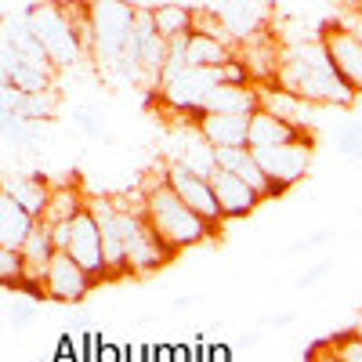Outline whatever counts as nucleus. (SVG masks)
I'll use <instances>...</instances> for the list:
<instances>
[{"mask_svg":"<svg viewBox=\"0 0 362 362\" xmlns=\"http://www.w3.org/2000/svg\"><path fill=\"white\" fill-rule=\"evenodd\" d=\"M276 87L290 90V95H297L300 102H308L315 109H322V105L351 109L358 102L348 90V83L337 76V69L329 62V54H326L319 37L283 47V66H279Z\"/></svg>","mask_w":362,"mask_h":362,"instance_id":"nucleus-1","label":"nucleus"},{"mask_svg":"<svg viewBox=\"0 0 362 362\" xmlns=\"http://www.w3.org/2000/svg\"><path fill=\"white\" fill-rule=\"evenodd\" d=\"M138 210H141V218L148 221V228L160 235V243H163L170 254L192 250V247L206 243V239L218 232L214 225H206L192 206L181 203V196L163 181V174H160V181L145 185Z\"/></svg>","mask_w":362,"mask_h":362,"instance_id":"nucleus-2","label":"nucleus"},{"mask_svg":"<svg viewBox=\"0 0 362 362\" xmlns=\"http://www.w3.org/2000/svg\"><path fill=\"white\" fill-rule=\"evenodd\" d=\"M22 15H25L29 29H33V37L40 40V47L47 51V58H51L54 69H66V66L80 62L83 44H80V37H76V25H73L66 4L40 0V4H29Z\"/></svg>","mask_w":362,"mask_h":362,"instance_id":"nucleus-3","label":"nucleus"},{"mask_svg":"<svg viewBox=\"0 0 362 362\" xmlns=\"http://www.w3.org/2000/svg\"><path fill=\"white\" fill-rule=\"evenodd\" d=\"M90 22H95V54L109 73H124V54L134 37V4H116L102 0L90 4Z\"/></svg>","mask_w":362,"mask_h":362,"instance_id":"nucleus-4","label":"nucleus"},{"mask_svg":"<svg viewBox=\"0 0 362 362\" xmlns=\"http://www.w3.org/2000/svg\"><path fill=\"white\" fill-rule=\"evenodd\" d=\"M315 37L322 40L329 62H334L337 76L348 83V90L355 98H362V40L348 29V22L341 15H329L319 22Z\"/></svg>","mask_w":362,"mask_h":362,"instance_id":"nucleus-5","label":"nucleus"},{"mask_svg":"<svg viewBox=\"0 0 362 362\" xmlns=\"http://www.w3.org/2000/svg\"><path fill=\"white\" fill-rule=\"evenodd\" d=\"M268 185H272V199L283 196L286 189H293L300 177L308 174L312 167V156H315V138H305V141H293V145H279V148H261L254 153Z\"/></svg>","mask_w":362,"mask_h":362,"instance_id":"nucleus-6","label":"nucleus"},{"mask_svg":"<svg viewBox=\"0 0 362 362\" xmlns=\"http://www.w3.org/2000/svg\"><path fill=\"white\" fill-rule=\"evenodd\" d=\"M124 232H127V268H131V276H148V272H156V268L174 261V254L160 243V235L141 218V210L131 206V203H124Z\"/></svg>","mask_w":362,"mask_h":362,"instance_id":"nucleus-7","label":"nucleus"},{"mask_svg":"<svg viewBox=\"0 0 362 362\" xmlns=\"http://www.w3.org/2000/svg\"><path fill=\"white\" fill-rule=\"evenodd\" d=\"M66 254L87 272L95 283H109V268H105V243H102V228L95 210H80V214L69 221V243Z\"/></svg>","mask_w":362,"mask_h":362,"instance_id":"nucleus-8","label":"nucleus"},{"mask_svg":"<svg viewBox=\"0 0 362 362\" xmlns=\"http://www.w3.org/2000/svg\"><path fill=\"white\" fill-rule=\"evenodd\" d=\"M163 181L181 196V203L196 210V214H199L206 225H214V228H218V225L225 221L221 206H218V196H214V189H210V181L199 177V174H192L185 163L170 160V163L163 167Z\"/></svg>","mask_w":362,"mask_h":362,"instance_id":"nucleus-9","label":"nucleus"},{"mask_svg":"<svg viewBox=\"0 0 362 362\" xmlns=\"http://www.w3.org/2000/svg\"><path fill=\"white\" fill-rule=\"evenodd\" d=\"M210 8H214V15L221 18L235 51L243 44H250V40H257V37H264V33H272L268 29L272 8L268 4H257V0H232V4H210Z\"/></svg>","mask_w":362,"mask_h":362,"instance_id":"nucleus-10","label":"nucleus"},{"mask_svg":"<svg viewBox=\"0 0 362 362\" xmlns=\"http://www.w3.org/2000/svg\"><path fill=\"white\" fill-rule=\"evenodd\" d=\"M90 290H95V279H90L66 250H58L51 268H47V276H44V297L58 300V305H80Z\"/></svg>","mask_w":362,"mask_h":362,"instance_id":"nucleus-11","label":"nucleus"},{"mask_svg":"<svg viewBox=\"0 0 362 362\" xmlns=\"http://www.w3.org/2000/svg\"><path fill=\"white\" fill-rule=\"evenodd\" d=\"M257 109L315 138V124H319L315 112H319V109L308 105V102H300L297 95H290V90H283V87H276V83H272V87H257Z\"/></svg>","mask_w":362,"mask_h":362,"instance_id":"nucleus-12","label":"nucleus"},{"mask_svg":"<svg viewBox=\"0 0 362 362\" xmlns=\"http://www.w3.org/2000/svg\"><path fill=\"white\" fill-rule=\"evenodd\" d=\"M196 134L214 148H250V116L235 112H203L192 119Z\"/></svg>","mask_w":362,"mask_h":362,"instance_id":"nucleus-13","label":"nucleus"},{"mask_svg":"<svg viewBox=\"0 0 362 362\" xmlns=\"http://www.w3.org/2000/svg\"><path fill=\"white\" fill-rule=\"evenodd\" d=\"M210 189H214V196H218V206H221V214H225V221L228 218H250L254 210L264 203L247 181H239L235 174H228V170H218L214 177H210Z\"/></svg>","mask_w":362,"mask_h":362,"instance_id":"nucleus-14","label":"nucleus"},{"mask_svg":"<svg viewBox=\"0 0 362 362\" xmlns=\"http://www.w3.org/2000/svg\"><path fill=\"white\" fill-rule=\"evenodd\" d=\"M218 170H228L235 174L239 181H247V185L261 196V199H272V185H268V177L254 156V148H218Z\"/></svg>","mask_w":362,"mask_h":362,"instance_id":"nucleus-15","label":"nucleus"},{"mask_svg":"<svg viewBox=\"0 0 362 362\" xmlns=\"http://www.w3.org/2000/svg\"><path fill=\"white\" fill-rule=\"evenodd\" d=\"M37 228V218L25 206H18L11 196L0 192V250H22Z\"/></svg>","mask_w":362,"mask_h":362,"instance_id":"nucleus-16","label":"nucleus"},{"mask_svg":"<svg viewBox=\"0 0 362 362\" xmlns=\"http://www.w3.org/2000/svg\"><path fill=\"white\" fill-rule=\"evenodd\" d=\"M51 189H54V185H47L40 174H8V177H4V189H0V192L11 196L18 206H25L29 214L40 221L44 210H47V199H51Z\"/></svg>","mask_w":362,"mask_h":362,"instance_id":"nucleus-17","label":"nucleus"},{"mask_svg":"<svg viewBox=\"0 0 362 362\" xmlns=\"http://www.w3.org/2000/svg\"><path fill=\"white\" fill-rule=\"evenodd\" d=\"M305 138H312V134L297 131V127L283 124V119L268 116V112H261V109H257V112L250 116V148H254V153H261V148H279V145H293V141H305Z\"/></svg>","mask_w":362,"mask_h":362,"instance_id":"nucleus-18","label":"nucleus"},{"mask_svg":"<svg viewBox=\"0 0 362 362\" xmlns=\"http://www.w3.org/2000/svg\"><path fill=\"white\" fill-rule=\"evenodd\" d=\"M203 112H235V116H254V112H257V87H254V83H247V87L218 83V87L203 98L199 116H203Z\"/></svg>","mask_w":362,"mask_h":362,"instance_id":"nucleus-19","label":"nucleus"},{"mask_svg":"<svg viewBox=\"0 0 362 362\" xmlns=\"http://www.w3.org/2000/svg\"><path fill=\"white\" fill-rule=\"evenodd\" d=\"M185 62H189V69H221V66L235 62V51L214 37L192 33L185 40Z\"/></svg>","mask_w":362,"mask_h":362,"instance_id":"nucleus-20","label":"nucleus"},{"mask_svg":"<svg viewBox=\"0 0 362 362\" xmlns=\"http://www.w3.org/2000/svg\"><path fill=\"white\" fill-rule=\"evenodd\" d=\"M153 22L160 29V37L167 44L192 37V22H196V8L185 4H153Z\"/></svg>","mask_w":362,"mask_h":362,"instance_id":"nucleus-21","label":"nucleus"},{"mask_svg":"<svg viewBox=\"0 0 362 362\" xmlns=\"http://www.w3.org/2000/svg\"><path fill=\"white\" fill-rule=\"evenodd\" d=\"M80 210H87V199L80 196L76 185H54L51 189V199H47V210H44V225L47 228H58V225H69Z\"/></svg>","mask_w":362,"mask_h":362,"instance_id":"nucleus-22","label":"nucleus"},{"mask_svg":"<svg viewBox=\"0 0 362 362\" xmlns=\"http://www.w3.org/2000/svg\"><path fill=\"white\" fill-rule=\"evenodd\" d=\"M337 153L344 160L362 163V119H341L337 124Z\"/></svg>","mask_w":362,"mask_h":362,"instance_id":"nucleus-23","label":"nucleus"},{"mask_svg":"<svg viewBox=\"0 0 362 362\" xmlns=\"http://www.w3.org/2000/svg\"><path fill=\"white\" fill-rule=\"evenodd\" d=\"M0 283L4 290H18L25 286V257L22 250H0Z\"/></svg>","mask_w":362,"mask_h":362,"instance_id":"nucleus-24","label":"nucleus"},{"mask_svg":"<svg viewBox=\"0 0 362 362\" xmlns=\"http://www.w3.org/2000/svg\"><path fill=\"white\" fill-rule=\"evenodd\" d=\"M73 124L83 131V138H90V141H105L109 138V131H105V116H102V109H95V105H76L73 109Z\"/></svg>","mask_w":362,"mask_h":362,"instance_id":"nucleus-25","label":"nucleus"},{"mask_svg":"<svg viewBox=\"0 0 362 362\" xmlns=\"http://www.w3.org/2000/svg\"><path fill=\"white\" fill-rule=\"evenodd\" d=\"M37 305H40V300H33V297H15L11 305H8V326L15 329V334H22V329L33 326Z\"/></svg>","mask_w":362,"mask_h":362,"instance_id":"nucleus-26","label":"nucleus"},{"mask_svg":"<svg viewBox=\"0 0 362 362\" xmlns=\"http://www.w3.org/2000/svg\"><path fill=\"white\" fill-rule=\"evenodd\" d=\"M54 105H58V95H54V90H47V95H25L22 119H29V124H40V119H51V116H54Z\"/></svg>","mask_w":362,"mask_h":362,"instance_id":"nucleus-27","label":"nucleus"},{"mask_svg":"<svg viewBox=\"0 0 362 362\" xmlns=\"http://www.w3.org/2000/svg\"><path fill=\"white\" fill-rule=\"evenodd\" d=\"M33 134H37V127L29 124V119H22V116H4V145L22 148V145L33 141Z\"/></svg>","mask_w":362,"mask_h":362,"instance_id":"nucleus-28","label":"nucleus"},{"mask_svg":"<svg viewBox=\"0 0 362 362\" xmlns=\"http://www.w3.org/2000/svg\"><path fill=\"white\" fill-rule=\"evenodd\" d=\"M334 235H337V228H334V225H329V228H319V232H312V235H305V239H297V243L283 247V254H308V250H315V247L329 243Z\"/></svg>","mask_w":362,"mask_h":362,"instance_id":"nucleus-29","label":"nucleus"},{"mask_svg":"<svg viewBox=\"0 0 362 362\" xmlns=\"http://www.w3.org/2000/svg\"><path fill=\"white\" fill-rule=\"evenodd\" d=\"M329 341H334V348L341 351V358H344V362H362V341L351 334V329H344V334L329 337Z\"/></svg>","mask_w":362,"mask_h":362,"instance_id":"nucleus-30","label":"nucleus"},{"mask_svg":"<svg viewBox=\"0 0 362 362\" xmlns=\"http://www.w3.org/2000/svg\"><path fill=\"white\" fill-rule=\"evenodd\" d=\"M329 272H334V261H315L312 268H305V272H300V276H297V286L300 290H308V286H315V283H322L326 276H329Z\"/></svg>","mask_w":362,"mask_h":362,"instance_id":"nucleus-31","label":"nucleus"},{"mask_svg":"<svg viewBox=\"0 0 362 362\" xmlns=\"http://www.w3.org/2000/svg\"><path fill=\"white\" fill-rule=\"evenodd\" d=\"M305 362H344L341 358V351L334 348V341H315L312 348H308V358Z\"/></svg>","mask_w":362,"mask_h":362,"instance_id":"nucleus-32","label":"nucleus"},{"mask_svg":"<svg viewBox=\"0 0 362 362\" xmlns=\"http://www.w3.org/2000/svg\"><path fill=\"white\" fill-rule=\"evenodd\" d=\"M297 322V312H264L261 319H257V329H290Z\"/></svg>","mask_w":362,"mask_h":362,"instance_id":"nucleus-33","label":"nucleus"},{"mask_svg":"<svg viewBox=\"0 0 362 362\" xmlns=\"http://www.w3.org/2000/svg\"><path fill=\"white\" fill-rule=\"evenodd\" d=\"M337 15H341V18H344V22H348V29H351V33H355V37H358V40H362V18H358V15H355V11H351V8H341V11H337Z\"/></svg>","mask_w":362,"mask_h":362,"instance_id":"nucleus-34","label":"nucleus"},{"mask_svg":"<svg viewBox=\"0 0 362 362\" xmlns=\"http://www.w3.org/2000/svg\"><path fill=\"white\" fill-rule=\"evenodd\" d=\"M119 358H124V348H116V344H105L98 351V362H119Z\"/></svg>","mask_w":362,"mask_h":362,"instance_id":"nucleus-35","label":"nucleus"},{"mask_svg":"<svg viewBox=\"0 0 362 362\" xmlns=\"http://www.w3.org/2000/svg\"><path fill=\"white\" fill-rule=\"evenodd\" d=\"M261 334H264V329H250V334H243V337H239V344H243V348H250V344H257V341H261Z\"/></svg>","mask_w":362,"mask_h":362,"instance_id":"nucleus-36","label":"nucleus"},{"mask_svg":"<svg viewBox=\"0 0 362 362\" xmlns=\"http://www.w3.org/2000/svg\"><path fill=\"white\" fill-rule=\"evenodd\" d=\"M192 305H199V297H196V293H189V297H174V308H192Z\"/></svg>","mask_w":362,"mask_h":362,"instance_id":"nucleus-37","label":"nucleus"},{"mask_svg":"<svg viewBox=\"0 0 362 362\" xmlns=\"http://www.w3.org/2000/svg\"><path fill=\"white\" fill-rule=\"evenodd\" d=\"M351 334L362 341V308H358V312H355V319H351Z\"/></svg>","mask_w":362,"mask_h":362,"instance_id":"nucleus-38","label":"nucleus"},{"mask_svg":"<svg viewBox=\"0 0 362 362\" xmlns=\"http://www.w3.org/2000/svg\"><path fill=\"white\" fill-rule=\"evenodd\" d=\"M348 8H351V11H355V15L362 18V0H355V4H348Z\"/></svg>","mask_w":362,"mask_h":362,"instance_id":"nucleus-39","label":"nucleus"},{"mask_svg":"<svg viewBox=\"0 0 362 362\" xmlns=\"http://www.w3.org/2000/svg\"><path fill=\"white\" fill-rule=\"evenodd\" d=\"M29 362H40V358H29Z\"/></svg>","mask_w":362,"mask_h":362,"instance_id":"nucleus-40","label":"nucleus"}]
</instances>
